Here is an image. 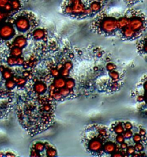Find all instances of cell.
<instances>
[{
  "label": "cell",
  "mask_w": 147,
  "mask_h": 157,
  "mask_svg": "<svg viewBox=\"0 0 147 157\" xmlns=\"http://www.w3.org/2000/svg\"><path fill=\"white\" fill-rule=\"evenodd\" d=\"M34 90L38 94H42L46 92L47 86L43 82H37L34 85Z\"/></svg>",
  "instance_id": "14"
},
{
  "label": "cell",
  "mask_w": 147,
  "mask_h": 157,
  "mask_svg": "<svg viewBox=\"0 0 147 157\" xmlns=\"http://www.w3.org/2000/svg\"><path fill=\"white\" fill-rule=\"evenodd\" d=\"M4 10H5V11H6V12H9L10 11H12L13 9H12V6L10 3H8L7 4L5 5L4 8Z\"/></svg>",
  "instance_id": "30"
},
{
  "label": "cell",
  "mask_w": 147,
  "mask_h": 157,
  "mask_svg": "<svg viewBox=\"0 0 147 157\" xmlns=\"http://www.w3.org/2000/svg\"><path fill=\"white\" fill-rule=\"evenodd\" d=\"M75 84V81L73 79H68L66 81V87L68 88L70 90H71L74 88Z\"/></svg>",
  "instance_id": "23"
},
{
  "label": "cell",
  "mask_w": 147,
  "mask_h": 157,
  "mask_svg": "<svg viewBox=\"0 0 147 157\" xmlns=\"http://www.w3.org/2000/svg\"><path fill=\"white\" fill-rule=\"evenodd\" d=\"M5 17V14L4 13H3L2 11L0 10V21L4 19Z\"/></svg>",
  "instance_id": "37"
},
{
  "label": "cell",
  "mask_w": 147,
  "mask_h": 157,
  "mask_svg": "<svg viewBox=\"0 0 147 157\" xmlns=\"http://www.w3.org/2000/svg\"><path fill=\"white\" fill-rule=\"evenodd\" d=\"M22 48H20L17 47H14L11 50V56L14 57L18 58L21 56L22 54Z\"/></svg>",
  "instance_id": "16"
},
{
  "label": "cell",
  "mask_w": 147,
  "mask_h": 157,
  "mask_svg": "<svg viewBox=\"0 0 147 157\" xmlns=\"http://www.w3.org/2000/svg\"><path fill=\"white\" fill-rule=\"evenodd\" d=\"M105 5L98 0H94L88 6L92 12L93 14H96L101 11L103 6Z\"/></svg>",
  "instance_id": "10"
},
{
  "label": "cell",
  "mask_w": 147,
  "mask_h": 157,
  "mask_svg": "<svg viewBox=\"0 0 147 157\" xmlns=\"http://www.w3.org/2000/svg\"><path fill=\"white\" fill-rule=\"evenodd\" d=\"M130 96L141 109L147 112V71L138 80Z\"/></svg>",
  "instance_id": "5"
},
{
  "label": "cell",
  "mask_w": 147,
  "mask_h": 157,
  "mask_svg": "<svg viewBox=\"0 0 147 157\" xmlns=\"http://www.w3.org/2000/svg\"><path fill=\"white\" fill-rule=\"evenodd\" d=\"M83 140L87 151L97 157H117L115 143L110 138L109 127L89 125L85 129Z\"/></svg>",
  "instance_id": "2"
},
{
  "label": "cell",
  "mask_w": 147,
  "mask_h": 157,
  "mask_svg": "<svg viewBox=\"0 0 147 157\" xmlns=\"http://www.w3.org/2000/svg\"><path fill=\"white\" fill-rule=\"evenodd\" d=\"M16 82H14L13 79H8L5 83V86L6 87L9 89H13L15 86H16Z\"/></svg>",
  "instance_id": "22"
},
{
  "label": "cell",
  "mask_w": 147,
  "mask_h": 157,
  "mask_svg": "<svg viewBox=\"0 0 147 157\" xmlns=\"http://www.w3.org/2000/svg\"><path fill=\"white\" fill-rule=\"evenodd\" d=\"M98 1H101L102 3H103L104 4H105L106 2L108 1V0H98Z\"/></svg>",
  "instance_id": "38"
},
{
  "label": "cell",
  "mask_w": 147,
  "mask_h": 157,
  "mask_svg": "<svg viewBox=\"0 0 147 157\" xmlns=\"http://www.w3.org/2000/svg\"><path fill=\"white\" fill-rule=\"evenodd\" d=\"M64 10L66 14H73V7L71 5L69 4V5H66L64 7Z\"/></svg>",
  "instance_id": "28"
},
{
  "label": "cell",
  "mask_w": 147,
  "mask_h": 157,
  "mask_svg": "<svg viewBox=\"0 0 147 157\" xmlns=\"http://www.w3.org/2000/svg\"><path fill=\"white\" fill-rule=\"evenodd\" d=\"M2 75H3V77L5 79L8 80V79H9L12 78V74L9 70H5L4 71L2 72Z\"/></svg>",
  "instance_id": "27"
},
{
  "label": "cell",
  "mask_w": 147,
  "mask_h": 157,
  "mask_svg": "<svg viewBox=\"0 0 147 157\" xmlns=\"http://www.w3.org/2000/svg\"></svg>",
  "instance_id": "39"
},
{
  "label": "cell",
  "mask_w": 147,
  "mask_h": 157,
  "mask_svg": "<svg viewBox=\"0 0 147 157\" xmlns=\"http://www.w3.org/2000/svg\"><path fill=\"white\" fill-rule=\"evenodd\" d=\"M24 63V60L23 58H21L20 56L17 58V65H23Z\"/></svg>",
  "instance_id": "34"
},
{
  "label": "cell",
  "mask_w": 147,
  "mask_h": 157,
  "mask_svg": "<svg viewBox=\"0 0 147 157\" xmlns=\"http://www.w3.org/2000/svg\"><path fill=\"white\" fill-rule=\"evenodd\" d=\"M15 31L12 25L5 24L0 27V37L3 39H8L14 35Z\"/></svg>",
  "instance_id": "7"
},
{
  "label": "cell",
  "mask_w": 147,
  "mask_h": 157,
  "mask_svg": "<svg viewBox=\"0 0 147 157\" xmlns=\"http://www.w3.org/2000/svg\"><path fill=\"white\" fill-rule=\"evenodd\" d=\"M60 93L61 94V95L63 96V97H66L69 95L70 93V90L68 88H62L59 89Z\"/></svg>",
  "instance_id": "25"
},
{
  "label": "cell",
  "mask_w": 147,
  "mask_h": 157,
  "mask_svg": "<svg viewBox=\"0 0 147 157\" xmlns=\"http://www.w3.org/2000/svg\"><path fill=\"white\" fill-rule=\"evenodd\" d=\"M15 25L20 31H26L30 27V22L27 17L25 16L19 17L15 21Z\"/></svg>",
  "instance_id": "8"
},
{
  "label": "cell",
  "mask_w": 147,
  "mask_h": 157,
  "mask_svg": "<svg viewBox=\"0 0 147 157\" xmlns=\"http://www.w3.org/2000/svg\"><path fill=\"white\" fill-rule=\"evenodd\" d=\"M10 4L12 6V9L14 10H18L21 7L20 2L18 0H12L10 2Z\"/></svg>",
  "instance_id": "20"
},
{
  "label": "cell",
  "mask_w": 147,
  "mask_h": 157,
  "mask_svg": "<svg viewBox=\"0 0 147 157\" xmlns=\"http://www.w3.org/2000/svg\"><path fill=\"white\" fill-rule=\"evenodd\" d=\"M51 73L54 77H58L59 75V70L57 68L52 69L51 70Z\"/></svg>",
  "instance_id": "29"
},
{
  "label": "cell",
  "mask_w": 147,
  "mask_h": 157,
  "mask_svg": "<svg viewBox=\"0 0 147 157\" xmlns=\"http://www.w3.org/2000/svg\"><path fill=\"white\" fill-rule=\"evenodd\" d=\"M33 148L36 150L37 152H42L45 148V144L41 142H37L34 145Z\"/></svg>",
  "instance_id": "18"
},
{
  "label": "cell",
  "mask_w": 147,
  "mask_h": 157,
  "mask_svg": "<svg viewBox=\"0 0 147 157\" xmlns=\"http://www.w3.org/2000/svg\"><path fill=\"white\" fill-rule=\"evenodd\" d=\"M69 71H70V70L66 69H65V68L63 67V69H62L60 74L63 77H67L69 75Z\"/></svg>",
  "instance_id": "31"
},
{
  "label": "cell",
  "mask_w": 147,
  "mask_h": 157,
  "mask_svg": "<svg viewBox=\"0 0 147 157\" xmlns=\"http://www.w3.org/2000/svg\"><path fill=\"white\" fill-rule=\"evenodd\" d=\"M128 24V19L124 15L123 16L118 19V27H119V33L121 30L127 27ZM119 34V33H118ZM118 36V35H117Z\"/></svg>",
  "instance_id": "13"
},
{
  "label": "cell",
  "mask_w": 147,
  "mask_h": 157,
  "mask_svg": "<svg viewBox=\"0 0 147 157\" xmlns=\"http://www.w3.org/2000/svg\"><path fill=\"white\" fill-rule=\"evenodd\" d=\"M71 5L73 10V14L77 16H82L83 17H86L85 14V12L87 7H86L84 4H83L82 2L74 4Z\"/></svg>",
  "instance_id": "9"
},
{
  "label": "cell",
  "mask_w": 147,
  "mask_h": 157,
  "mask_svg": "<svg viewBox=\"0 0 147 157\" xmlns=\"http://www.w3.org/2000/svg\"><path fill=\"white\" fill-rule=\"evenodd\" d=\"M72 67H73V65H72V63H71V62H67L65 63V64L64 65V67H63L65 68V69H66L70 70L71 69Z\"/></svg>",
  "instance_id": "32"
},
{
  "label": "cell",
  "mask_w": 147,
  "mask_h": 157,
  "mask_svg": "<svg viewBox=\"0 0 147 157\" xmlns=\"http://www.w3.org/2000/svg\"><path fill=\"white\" fill-rule=\"evenodd\" d=\"M66 81L64 78H58L55 79L54 85L55 88L60 89L66 86Z\"/></svg>",
  "instance_id": "15"
},
{
  "label": "cell",
  "mask_w": 147,
  "mask_h": 157,
  "mask_svg": "<svg viewBox=\"0 0 147 157\" xmlns=\"http://www.w3.org/2000/svg\"><path fill=\"white\" fill-rule=\"evenodd\" d=\"M9 3V0H0V8H4L5 5Z\"/></svg>",
  "instance_id": "33"
},
{
  "label": "cell",
  "mask_w": 147,
  "mask_h": 157,
  "mask_svg": "<svg viewBox=\"0 0 147 157\" xmlns=\"http://www.w3.org/2000/svg\"><path fill=\"white\" fill-rule=\"evenodd\" d=\"M91 29L94 33L105 37L117 36L118 19L100 11L92 22Z\"/></svg>",
  "instance_id": "4"
},
{
  "label": "cell",
  "mask_w": 147,
  "mask_h": 157,
  "mask_svg": "<svg viewBox=\"0 0 147 157\" xmlns=\"http://www.w3.org/2000/svg\"><path fill=\"white\" fill-rule=\"evenodd\" d=\"M13 80L16 82V84L18 85V86H21L26 83L25 78L23 77H16L13 78Z\"/></svg>",
  "instance_id": "19"
},
{
  "label": "cell",
  "mask_w": 147,
  "mask_h": 157,
  "mask_svg": "<svg viewBox=\"0 0 147 157\" xmlns=\"http://www.w3.org/2000/svg\"><path fill=\"white\" fill-rule=\"evenodd\" d=\"M136 47L139 56L147 62V35L138 39Z\"/></svg>",
  "instance_id": "6"
},
{
  "label": "cell",
  "mask_w": 147,
  "mask_h": 157,
  "mask_svg": "<svg viewBox=\"0 0 147 157\" xmlns=\"http://www.w3.org/2000/svg\"><path fill=\"white\" fill-rule=\"evenodd\" d=\"M31 155L32 157H37L38 155H39V152H37L36 150H35L34 148H33L31 150Z\"/></svg>",
  "instance_id": "35"
},
{
  "label": "cell",
  "mask_w": 147,
  "mask_h": 157,
  "mask_svg": "<svg viewBox=\"0 0 147 157\" xmlns=\"http://www.w3.org/2000/svg\"><path fill=\"white\" fill-rule=\"evenodd\" d=\"M125 3L129 6H132L138 3L142 2L144 0H124Z\"/></svg>",
  "instance_id": "21"
},
{
  "label": "cell",
  "mask_w": 147,
  "mask_h": 157,
  "mask_svg": "<svg viewBox=\"0 0 147 157\" xmlns=\"http://www.w3.org/2000/svg\"><path fill=\"white\" fill-rule=\"evenodd\" d=\"M79 2H81V0H69V4L73 5L74 4H76Z\"/></svg>",
  "instance_id": "36"
},
{
  "label": "cell",
  "mask_w": 147,
  "mask_h": 157,
  "mask_svg": "<svg viewBox=\"0 0 147 157\" xmlns=\"http://www.w3.org/2000/svg\"><path fill=\"white\" fill-rule=\"evenodd\" d=\"M46 31L41 28H37L33 31L32 33V36L36 40H40L46 37Z\"/></svg>",
  "instance_id": "12"
},
{
  "label": "cell",
  "mask_w": 147,
  "mask_h": 157,
  "mask_svg": "<svg viewBox=\"0 0 147 157\" xmlns=\"http://www.w3.org/2000/svg\"><path fill=\"white\" fill-rule=\"evenodd\" d=\"M7 62H8V64L10 66L16 65H17V58L14 57L13 56H11L8 58V59L7 60Z\"/></svg>",
  "instance_id": "26"
},
{
  "label": "cell",
  "mask_w": 147,
  "mask_h": 157,
  "mask_svg": "<svg viewBox=\"0 0 147 157\" xmlns=\"http://www.w3.org/2000/svg\"><path fill=\"white\" fill-rule=\"evenodd\" d=\"M124 15L128 19L127 27L123 29L132 40L141 37L147 29V17L141 10L129 8Z\"/></svg>",
  "instance_id": "3"
},
{
  "label": "cell",
  "mask_w": 147,
  "mask_h": 157,
  "mask_svg": "<svg viewBox=\"0 0 147 157\" xmlns=\"http://www.w3.org/2000/svg\"><path fill=\"white\" fill-rule=\"evenodd\" d=\"M110 138L115 143L117 157L146 156L147 130L142 125L119 120L109 126Z\"/></svg>",
  "instance_id": "1"
},
{
  "label": "cell",
  "mask_w": 147,
  "mask_h": 157,
  "mask_svg": "<svg viewBox=\"0 0 147 157\" xmlns=\"http://www.w3.org/2000/svg\"><path fill=\"white\" fill-rule=\"evenodd\" d=\"M51 97H52L54 99H55V100L57 101H59L62 98V96L61 95V94L59 92H55V90H50V92Z\"/></svg>",
  "instance_id": "17"
},
{
  "label": "cell",
  "mask_w": 147,
  "mask_h": 157,
  "mask_svg": "<svg viewBox=\"0 0 147 157\" xmlns=\"http://www.w3.org/2000/svg\"><path fill=\"white\" fill-rule=\"evenodd\" d=\"M46 152H47V155L48 157H55L57 155L56 150L52 147L48 148Z\"/></svg>",
  "instance_id": "24"
},
{
  "label": "cell",
  "mask_w": 147,
  "mask_h": 157,
  "mask_svg": "<svg viewBox=\"0 0 147 157\" xmlns=\"http://www.w3.org/2000/svg\"><path fill=\"white\" fill-rule=\"evenodd\" d=\"M13 44L14 47L23 48L27 44V39L23 36H18L14 39Z\"/></svg>",
  "instance_id": "11"
}]
</instances>
